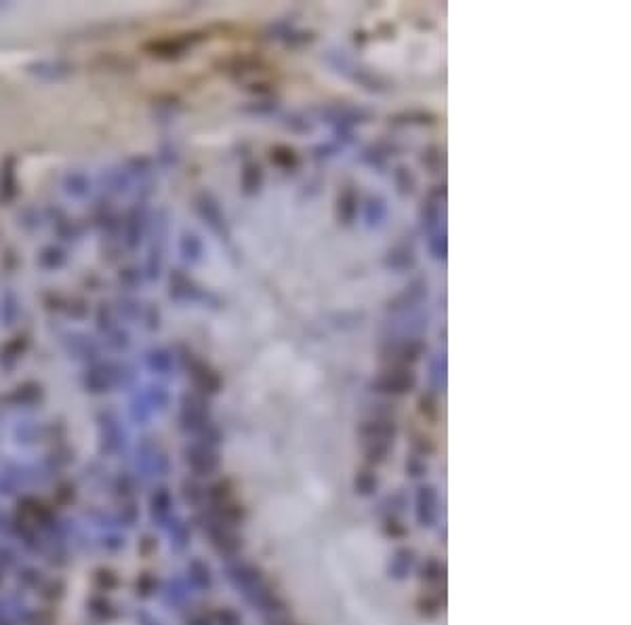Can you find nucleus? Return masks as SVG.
I'll use <instances>...</instances> for the list:
<instances>
[{"label":"nucleus","instance_id":"obj_24","mask_svg":"<svg viewBox=\"0 0 631 625\" xmlns=\"http://www.w3.org/2000/svg\"><path fill=\"white\" fill-rule=\"evenodd\" d=\"M427 251L431 255L434 261H446V255H448V240H446V229L440 227L436 232H431L427 236Z\"/></svg>","mask_w":631,"mask_h":625},{"label":"nucleus","instance_id":"obj_5","mask_svg":"<svg viewBox=\"0 0 631 625\" xmlns=\"http://www.w3.org/2000/svg\"><path fill=\"white\" fill-rule=\"evenodd\" d=\"M369 387L375 394H383V396H404L417 387V375L409 367H389L377 373Z\"/></svg>","mask_w":631,"mask_h":625},{"label":"nucleus","instance_id":"obj_23","mask_svg":"<svg viewBox=\"0 0 631 625\" xmlns=\"http://www.w3.org/2000/svg\"><path fill=\"white\" fill-rule=\"evenodd\" d=\"M284 128L290 130L295 135H310L314 133V122L310 120V116H306L303 112H288L282 120Z\"/></svg>","mask_w":631,"mask_h":625},{"label":"nucleus","instance_id":"obj_14","mask_svg":"<svg viewBox=\"0 0 631 625\" xmlns=\"http://www.w3.org/2000/svg\"><path fill=\"white\" fill-rule=\"evenodd\" d=\"M387 120L391 126H431L438 122V116L434 112H427L421 108H411V110L391 114Z\"/></svg>","mask_w":631,"mask_h":625},{"label":"nucleus","instance_id":"obj_38","mask_svg":"<svg viewBox=\"0 0 631 625\" xmlns=\"http://www.w3.org/2000/svg\"><path fill=\"white\" fill-rule=\"evenodd\" d=\"M413 446L419 453V457L421 455H431V453L436 451L434 440H431L429 436H425V434H413Z\"/></svg>","mask_w":631,"mask_h":625},{"label":"nucleus","instance_id":"obj_16","mask_svg":"<svg viewBox=\"0 0 631 625\" xmlns=\"http://www.w3.org/2000/svg\"><path fill=\"white\" fill-rule=\"evenodd\" d=\"M270 160H272L274 167H278L280 171H286V173L297 171L299 164H301L297 150L290 148V146H284V144H278V146L270 148Z\"/></svg>","mask_w":631,"mask_h":625},{"label":"nucleus","instance_id":"obj_17","mask_svg":"<svg viewBox=\"0 0 631 625\" xmlns=\"http://www.w3.org/2000/svg\"><path fill=\"white\" fill-rule=\"evenodd\" d=\"M144 227H146V213L139 209H133L126 215V223H124V232H126V242L130 249H135L141 242L144 236Z\"/></svg>","mask_w":631,"mask_h":625},{"label":"nucleus","instance_id":"obj_15","mask_svg":"<svg viewBox=\"0 0 631 625\" xmlns=\"http://www.w3.org/2000/svg\"><path fill=\"white\" fill-rule=\"evenodd\" d=\"M265 173L259 162H244V167L240 171V190L244 196H257L263 188Z\"/></svg>","mask_w":631,"mask_h":625},{"label":"nucleus","instance_id":"obj_25","mask_svg":"<svg viewBox=\"0 0 631 625\" xmlns=\"http://www.w3.org/2000/svg\"><path fill=\"white\" fill-rule=\"evenodd\" d=\"M391 446H393L391 440H369L367 446H364V457H367V462L371 466H379L387 459Z\"/></svg>","mask_w":631,"mask_h":625},{"label":"nucleus","instance_id":"obj_20","mask_svg":"<svg viewBox=\"0 0 631 625\" xmlns=\"http://www.w3.org/2000/svg\"><path fill=\"white\" fill-rule=\"evenodd\" d=\"M419 160H421L423 167H425L429 173H434V175L442 173L444 167H446V154H444V150H442L440 146H436V144L427 146V148L421 152V158H419Z\"/></svg>","mask_w":631,"mask_h":625},{"label":"nucleus","instance_id":"obj_28","mask_svg":"<svg viewBox=\"0 0 631 625\" xmlns=\"http://www.w3.org/2000/svg\"><path fill=\"white\" fill-rule=\"evenodd\" d=\"M63 185H65V192H68V194L82 198V196H87L89 190H91V179L84 173H68Z\"/></svg>","mask_w":631,"mask_h":625},{"label":"nucleus","instance_id":"obj_11","mask_svg":"<svg viewBox=\"0 0 631 625\" xmlns=\"http://www.w3.org/2000/svg\"><path fill=\"white\" fill-rule=\"evenodd\" d=\"M417 253L413 247L409 245H395L391 249H387L385 257H383V268L389 270V272H398V274H404V272H411L417 268Z\"/></svg>","mask_w":631,"mask_h":625},{"label":"nucleus","instance_id":"obj_21","mask_svg":"<svg viewBox=\"0 0 631 625\" xmlns=\"http://www.w3.org/2000/svg\"><path fill=\"white\" fill-rule=\"evenodd\" d=\"M364 219L369 227H379L387 219V201L383 196H371L364 207Z\"/></svg>","mask_w":631,"mask_h":625},{"label":"nucleus","instance_id":"obj_18","mask_svg":"<svg viewBox=\"0 0 631 625\" xmlns=\"http://www.w3.org/2000/svg\"><path fill=\"white\" fill-rule=\"evenodd\" d=\"M179 251H181V257L187 263H198L203 259V253H205L203 238L194 232H183L181 238H179Z\"/></svg>","mask_w":631,"mask_h":625},{"label":"nucleus","instance_id":"obj_19","mask_svg":"<svg viewBox=\"0 0 631 625\" xmlns=\"http://www.w3.org/2000/svg\"><path fill=\"white\" fill-rule=\"evenodd\" d=\"M391 177H393L395 192L400 196H413L417 192V175L406 167V164H398L391 171Z\"/></svg>","mask_w":631,"mask_h":625},{"label":"nucleus","instance_id":"obj_32","mask_svg":"<svg viewBox=\"0 0 631 625\" xmlns=\"http://www.w3.org/2000/svg\"><path fill=\"white\" fill-rule=\"evenodd\" d=\"M377 484H379L377 476L369 470L358 472L356 478H354V488H356V492H360V495H373V492L377 490Z\"/></svg>","mask_w":631,"mask_h":625},{"label":"nucleus","instance_id":"obj_41","mask_svg":"<svg viewBox=\"0 0 631 625\" xmlns=\"http://www.w3.org/2000/svg\"><path fill=\"white\" fill-rule=\"evenodd\" d=\"M314 152H320V154H316V158H330V156H335L339 152V148L333 146V144H326V146H318Z\"/></svg>","mask_w":631,"mask_h":625},{"label":"nucleus","instance_id":"obj_37","mask_svg":"<svg viewBox=\"0 0 631 625\" xmlns=\"http://www.w3.org/2000/svg\"><path fill=\"white\" fill-rule=\"evenodd\" d=\"M27 345H30L27 337H25V335H17V337H13L11 341H7V345L3 348V352H0V356H7V358L17 360L19 356H23V354H25Z\"/></svg>","mask_w":631,"mask_h":625},{"label":"nucleus","instance_id":"obj_33","mask_svg":"<svg viewBox=\"0 0 631 625\" xmlns=\"http://www.w3.org/2000/svg\"><path fill=\"white\" fill-rule=\"evenodd\" d=\"M278 102H272V100H257V102H251L246 106L240 108V112L244 114H251V116H270L274 112H278Z\"/></svg>","mask_w":631,"mask_h":625},{"label":"nucleus","instance_id":"obj_10","mask_svg":"<svg viewBox=\"0 0 631 625\" xmlns=\"http://www.w3.org/2000/svg\"><path fill=\"white\" fill-rule=\"evenodd\" d=\"M395 434H398L395 421L387 417H371L358 425V436L364 442H369V440H391L393 442Z\"/></svg>","mask_w":631,"mask_h":625},{"label":"nucleus","instance_id":"obj_9","mask_svg":"<svg viewBox=\"0 0 631 625\" xmlns=\"http://www.w3.org/2000/svg\"><path fill=\"white\" fill-rule=\"evenodd\" d=\"M194 207H196L198 217L209 225V229L213 234H217L221 240H229L231 232H229L227 219H225V215H223V211H221V207H219V203L213 194H209V192L198 194L196 201H194Z\"/></svg>","mask_w":631,"mask_h":625},{"label":"nucleus","instance_id":"obj_30","mask_svg":"<svg viewBox=\"0 0 631 625\" xmlns=\"http://www.w3.org/2000/svg\"><path fill=\"white\" fill-rule=\"evenodd\" d=\"M419 411L425 419L434 421L440 413V400L436 391H423L419 396Z\"/></svg>","mask_w":631,"mask_h":625},{"label":"nucleus","instance_id":"obj_2","mask_svg":"<svg viewBox=\"0 0 631 625\" xmlns=\"http://www.w3.org/2000/svg\"><path fill=\"white\" fill-rule=\"evenodd\" d=\"M324 61H326L328 65H333L335 72H339V74H343L345 78L354 80L358 87H362L364 91H369V93L385 95V93H389V91L393 89L391 82H389L383 74H379V72L367 68V65L354 63L343 51H335V49L326 51V53H324Z\"/></svg>","mask_w":631,"mask_h":625},{"label":"nucleus","instance_id":"obj_34","mask_svg":"<svg viewBox=\"0 0 631 625\" xmlns=\"http://www.w3.org/2000/svg\"><path fill=\"white\" fill-rule=\"evenodd\" d=\"M192 464L196 468H200L203 472H213L219 466V457L213 451H209V448H200L192 457Z\"/></svg>","mask_w":631,"mask_h":625},{"label":"nucleus","instance_id":"obj_22","mask_svg":"<svg viewBox=\"0 0 631 625\" xmlns=\"http://www.w3.org/2000/svg\"><path fill=\"white\" fill-rule=\"evenodd\" d=\"M393 152V148H387V146H383V144H373V146H369V148H364L362 150V162L364 164H369V167H373V169H383L385 164H387V158H389V154ZM393 156V154H391Z\"/></svg>","mask_w":631,"mask_h":625},{"label":"nucleus","instance_id":"obj_13","mask_svg":"<svg viewBox=\"0 0 631 625\" xmlns=\"http://www.w3.org/2000/svg\"><path fill=\"white\" fill-rule=\"evenodd\" d=\"M442 213H444V203L423 196L421 207H419V223H421L423 232L431 234V232H436V229H440Z\"/></svg>","mask_w":631,"mask_h":625},{"label":"nucleus","instance_id":"obj_35","mask_svg":"<svg viewBox=\"0 0 631 625\" xmlns=\"http://www.w3.org/2000/svg\"><path fill=\"white\" fill-rule=\"evenodd\" d=\"M429 379L434 381L438 387H444L446 383V356L444 354H436V358L429 363Z\"/></svg>","mask_w":631,"mask_h":625},{"label":"nucleus","instance_id":"obj_36","mask_svg":"<svg viewBox=\"0 0 631 625\" xmlns=\"http://www.w3.org/2000/svg\"><path fill=\"white\" fill-rule=\"evenodd\" d=\"M150 367L156 371H169L173 367V354L169 350H152L148 354Z\"/></svg>","mask_w":631,"mask_h":625},{"label":"nucleus","instance_id":"obj_7","mask_svg":"<svg viewBox=\"0 0 631 625\" xmlns=\"http://www.w3.org/2000/svg\"><path fill=\"white\" fill-rule=\"evenodd\" d=\"M169 297L179 304H213V308H219V299L209 291H205L200 284H196L190 276H185L181 270L171 272L169 280Z\"/></svg>","mask_w":631,"mask_h":625},{"label":"nucleus","instance_id":"obj_8","mask_svg":"<svg viewBox=\"0 0 631 625\" xmlns=\"http://www.w3.org/2000/svg\"><path fill=\"white\" fill-rule=\"evenodd\" d=\"M181 358H183V365L187 369V375L192 377L194 385L203 394H217L221 389L223 379L209 363L198 358L192 350H185V354Z\"/></svg>","mask_w":631,"mask_h":625},{"label":"nucleus","instance_id":"obj_6","mask_svg":"<svg viewBox=\"0 0 631 625\" xmlns=\"http://www.w3.org/2000/svg\"><path fill=\"white\" fill-rule=\"evenodd\" d=\"M429 293V282L425 276H415L400 293H395L391 299H387L385 310L389 314H415V310L421 308V304L427 299Z\"/></svg>","mask_w":631,"mask_h":625},{"label":"nucleus","instance_id":"obj_40","mask_svg":"<svg viewBox=\"0 0 631 625\" xmlns=\"http://www.w3.org/2000/svg\"><path fill=\"white\" fill-rule=\"evenodd\" d=\"M406 470H409L413 476H421V474L425 472V464H423V459H421L419 455L411 457L409 462H406Z\"/></svg>","mask_w":631,"mask_h":625},{"label":"nucleus","instance_id":"obj_39","mask_svg":"<svg viewBox=\"0 0 631 625\" xmlns=\"http://www.w3.org/2000/svg\"><path fill=\"white\" fill-rule=\"evenodd\" d=\"M385 535H389L391 539H402V537L406 535V526H404L400 520L389 518V520L385 522Z\"/></svg>","mask_w":631,"mask_h":625},{"label":"nucleus","instance_id":"obj_3","mask_svg":"<svg viewBox=\"0 0 631 625\" xmlns=\"http://www.w3.org/2000/svg\"><path fill=\"white\" fill-rule=\"evenodd\" d=\"M375 118V112L367 106H349V104H330L322 108V120L335 128V135L343 141H352L354 126L369 124Z\"/></svg>","mask_w":631,"mask_h":625},{"label":"nucleus","instance_id":"obj_26","mask_svg":"<svg viewBox=\"0 0 631 625\" xmlns=\"http://www.w3.org/2000/svg\"><path fill=\"white\" fill-rule=\"evenodd\" d=\"M316 41H318L316 32H312V30H297V27H290L284 34V38H282V43L286 47H290V49H303V47L314 45Z\"/></svg>","mask_w":631,"mask_h":625},{"label":"nucleus","instance_id":"obj_31","mask_svg":"<svg viewBox=\"0 0 631 625\" xmlns=\"http://www.w3.org/2000/svg\"><path fill=\"white\" fill-rule=\"evenodd\" d=\"M38 263H41L43 268H47V270H57V268H61L63 263H65V253L61 249H57V247H47V249L41 251Z\"/></svg>","mask_w":631,"mask_h":625},{"label":"nucleus","instance_id":"obj_12","mask_svg":"<svg viewBox=\"0 0 631 625\" xmlns=\"http://www.w3.org/2000/svg\"><path fill=\"white\" fill-rule=\"evenodd\" d=\"M358 211H360V198H358V192L354 188H343L337 196V205H335V215H337V221L345 227L354 225L356 219H358Z\"/></svg>","mask_w":631,"mask_h":625},{"label":"nucleus","instance_id":"obj_4","mask_svg":"<svg viewBox=\"0 0 631 625\" xmlns=\"http://www.w3.org/2000/svg\"><path fill=\"white\" fill-rule=\"evenodd\" d=\"M427 345L421 337H385L379 348V360L389 367H409L425 356Z\"/></svg>","mask_w":631,"mask_h":625},{"label":"nucleus","instance_id":"obj_1","mask_svg":"<svg viewBox=\"0 0 631 625\" xmlns=\"http://www.w3.org/2000/svg\"><path fill=\"white\" fill-rule=\"evenodd\" d=\"M207 41H209L207 30H187V32H177V34L150 38L148 43L141 45V51L160 61H177Z\"/></svg>","mask_w":631,"mask_h":625},{"label":"nucleus","instance_id":"obj_27","mask_svg":"<svg viewBox=\"0 0 631 625\" xmlns=\"http://www.w3.org/2000/svg\"><path fill=\"white\" fill-rule=\"evenodd\" d=\"M442 606H444V594L440 596V594H423L421 598H419V602H417V609H419V613L423 615V617H427V619H434V617H438L440 615V611H442Z\"/></svg>","mask_w":631,"mask_h":625},{"label":"nucleus","instance_id":"obj_29","mask_svg":"<svg viewBox=\"0 0 631 625\" xmlns=\"http://www.w3.org/2000/svg\"><path fill=\"white\" fill-rule=\"evenodd\" d=\"M444 573L446 567L440 560H427L421 569V579L429 585H440L444 583Z\"/></svg>","mask_w":631,"mask_h":625}]
</instances>
